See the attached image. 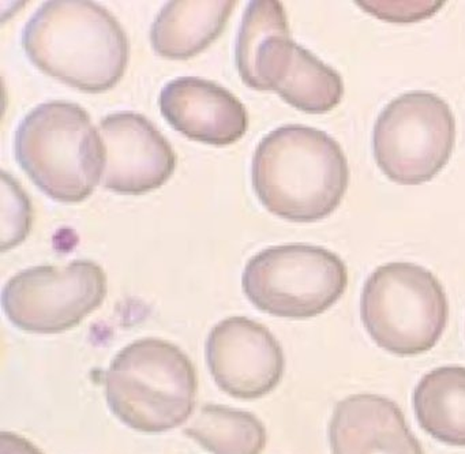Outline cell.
I'll return each mask as SVG.
<instances>
[{
	"instance_id": "e0dca14e",
	"label": "cell",
	"mask_w": 465,
	"mask_h": 454,
	"mask_svg": "<svg viewBox=\"0 0 465 454\" xmlns=\"http://www.w3.org/2000/svg\"><path fill=\"white\" fill-rule=\"evenodd\" d=\"M10 187H12V190L9 192L6 187L4 186L5 194L10 198L9 202V200L4 197V205L10 208V214H12V219L5 222L4 230H2V235H4L2 249L4 250L17 246L20 242L26 238L29 230H31L32 212L29 200L24 194L23 190L18 187V184L15 183V179H10Z\"/></svg>"
},
{
	"instance_id": "9a60e30c",
	"label": "cell",
	"mask_w": 465,
	"mask_h": 454,
	"mask_svg": "<svg viewBox=\"0 0 465 454\" xmlns=\"http://www.w3.org/2000/svg\"><path fill=\"white\" fill-rule=\"evenodd\" d=\"M413 410L421 429L434 439L465 446V367L427 372L413 391Z\"/></svg>"
},
{
	"instance_id": "ba28073f",
	"label": "cell",
	"mask_w": 465,
	"mask_h": 454,
	"mask_svg": "<svg viewBox=\"0 0 465 454\" xmlns=\"http://www.w3.org/2000/svg\"><path fill=\"white\" fill-rule=\"evenodd\" d=\"M454 134L453 113L445 100L430 92H408L378 116L372 134L375 162L394 183H426L448 164Z\"/></svg>"
},
{
	"instance_id": "ac0fdd59",
	"label": "cell",
	"mask_w": 465,
	"mask_h": 454,
	"mask_svg": "<svg viewBox=\"0 0 465 454\" xmlns=\"http://www.w3.org/2000/svg\"><path fill=\"white\" fill-rule=\"evenodd\" d=\"M363 6L364 10L378 15L381 20L393 21V23H410V21L423 20L429 17L432 13L437 12L443 4H411L410 7H391V4H382V2H366V4H359Z\"/></svg>"
},
{
	"instance_id": "d6986e66",
	"label": "cell",
	"mask_w": 465,
	"mask_h": 454,
	"mask_svg": "<svg viewBox=\"0 0 465 454\" xmlns=\"http://www.w3.org/2000/svg\"><path fill=\"white\" fill-rule=\"evenodd\" d=\"M0 454H43V451L26 438L4 431L0 434Z\"/></svg>"
},
{
	"instance_id": "4fadbf2b",
	"label": "cell",
	"mask_w": 465,
	"mask_h": 454,
	"mask_svg": "<svg viewBox=\"0 0 465 454\" xmlns=\"http://www.w3.org/2000/svg\"><path fill=\"white\" fill-rule=\"evenodd\" d=\"M333 454H424L404 413L378 394H353L334 408L329 424Z\"/></svg>"
},
{
	"instance_id": "9c48e42d",
	"label": "cell",
	"mask_w": 465,
	"mask_h": 454,
	"mask_svg": "<svg viewBox=\"0 0 465 454\" xmlns=\"http://www.w3.org/2000/svg\"><path fill=\"white\" fill-rule=\"evenodd\" d=\"M107 296V276L92 261L36 266L7 281L2 306L10 322L31 333L54 334L80 325Z\"/></svg>"
},
{
	"instance_id": "7a4b0ae2",
	"label": "cell",
	"mask_w": 465,
	"mask_h": 454,
	"mask_svg": "<svg viewBox=\"0 0 465 454\" xmlns=\"http://www.w3.org/2000/svg\"><path fill=\"white\" fill-rule=\"evenodd\" d=\"M23 44L43 73L88 94L110 91L129 64V40L121 24L85 0L43 5L26 24Z\"/></svg>"
},
{
	"instance_id": "8992f818",
	"label": "cell",
	"mask_w": 465,
	"mask_h": 454,
	"mask_svg": "<svg viewBox=\"0 0 465 454\" xmlns=\"http://www.w3.org/2000/svg\"><path fill=\"white\" fill-rule=\"evenodd\" d=\"M361 317L378 347L399 356L420 355L442 337L449 301L431 271L415 263L391 262L366 280Z\"/></svg>"
},
{
	"instance_id": "7c38bea8",
	"label": "cell",
	"mask_w": 465,
	"mask_h": 454,
	"mask_svg": "<svg viewBox=\"0 0 465 454\" xmlns=\"http://www.w3.org/2000/svg\"><path fill=\"white\" fill-rule=\"evenodd\" d=\"M159 104L173 129L208 145H231L249 126L244 105L227 89L203 78L171 81L163 89Z\"/></svg>"
},
{
	"instance_id": "2e32d148",
	"label": "cell",
	"mask_w": 465,
	"mask_h": 454,
	"mask_svg": "<svg viewBox=\"0 0 465 454\" xmlns=\"http://www.w3.org/2000/svg\"><path fill=\"white\" fill-rule=\"evenodd\" d=\"M184 434L212 454H261L268 440L257 416L216 404L201 408Z\"/></svg>"
},
{
	"instance_id": "30bf717a",
	"label": "cell",
	"mask_w": 465,
	"mask_h": 454,
	"mask_svg": "<svg viewBox=\"0 0 465 454\" xmlns=\"http://www.w3.org/2000/svg\"><path fill=\"white\" fill-rule=\"evenodd\" d=\"M205 352L214 382L235 399L266 396L284 374L282 345L269 329L250 318L230 317L217 323Z\"/></svg>"
},
{
	"instance_id": "52a82bcc",
	"label": "cell",
	"mask_w": 465,
	"mask_h": 454,
	"mask_svg": "<svg viewBox=\"0 0 465 454\" xmlns=\"http://www.w3.org/2000/svg\"><path fill=\"white\" fill-rule=\"evenodd\" d=\"M242 287L261 311L274 317L312 318L331 309L348 287L341 258L323 247H269L247 262Z\"/></svg>"
},
{
	"instance_id": "6da1fadb",
	"label": "cell",
	"mask_w": 465,
	"mask_h": 454,
	"mask_svg": "<svg viewBox=\"0 0 465 454\" xmlns=\"http://www.w3.org/2000/svg\"><path fill=\"white\" fill-rule=\"evenodd\" d=\"M255 194L271 213L293 222L331 216L350 183L341 146L312 127L288 124L258 143L252 163Z\"/></svg>"
},
{
	"instance_id": "3957f363",
	"label": "cell",
	"mask_w": 465,
	"mask_h": 454,
	"mask_svg": "<svg viewBox=\"0 0 465 454\" xmlns=\"http://www.w3.org/2000/svg\"><path fill=\"white\" fill-rule=\"evenodd\" d=\"M235 56L246 86L277 92L303 113H329L344 96L341 75L291 39L284 7L276 0L249 4Z\"/></svg>"
},
{
	"instance_id": "5bb4252c",
	"label": "cell",
	"mask_w": 465,
	"mask_h": 454,
	"mask_svg": "<svg viewBox=\"0 0 465 454\" xmlns=\"http://www.w3.org/2000/svg\"><path fill=\"white\" fill-rule=\"evenodd\" d=\"M235 6L230 0L170 2L152 26L153 50L173 61L193 58L223 34Z\"/></svg>"
},
{
	"instance_id": "5b68a950",
	"label": "cell",
	"mask_w": 465,
	"mask_h": 454,
	"mask_svg": "<svg viewBox=\"0 0 465 454\" xmlns=\"http://www.w3.org/2000/svg\"><path fill=\"white\" fill-rule=\"evenodd\" d=\"M105 397L114 415L148 434L170 431L192 416L197 374L186 353L160 339L132 342L105 374Z\"/></svg>"
},
{
	"instance_id": "8fae6325",
	"label": "cell",
	"mask_w": 465,
	"mask_h": 454,
	"mask_svg": "<svg viewBox=\"0 0 465 454\" xmlns=\"http://www.w3.org/2000/svg\"><path fill=\"white\" fill-rule=\"evenodd\" d=\"M99 133L104 148L105 189L118 194H145L173 176V146L145 116L129 111L113 114L100 122Z\"/></svg>"
},
{
	"instance_id": "277c9868",
	"label": "cell",
	"mask_w": 465,
	"mask_h": 454,
	"mask_svg": "<svg viewBox=\"0 0 465 454\" xmlns=\"http://www.w3.org/2000/svg\"><path fill=\"white\" fill-rule=\"evenodd\" d=\"M15 159L43 192L78 203L99 186L104 148L99 130L80 105L51 102L28 114L15 133Z\"/></svg>"
}]
</instances>
